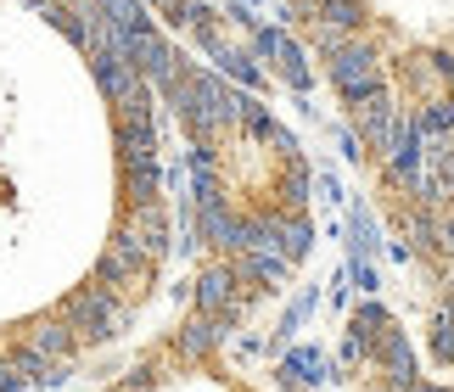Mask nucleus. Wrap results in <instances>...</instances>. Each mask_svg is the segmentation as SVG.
Here are the masks:
<instances>
[{
	"label": "nucleus",
	"instance_id": "obj_2",
	"mask_svg": "<svg viewBox=\"0 0 454 392\" xmlns=\"http://www.w3.org/2000/svg\"><path fill=\"white\" fill-rule=\"evenodd\" d=\"M371 359H376V370L387 376V387H398V392H410L415 381H421V365H415V348H410V336L398 331V325H387L371 342Z\"/></svg>",
	"mask_w": 454,
	"mask_h": 392
},
{
	"label": "nucleus",
	"instance_id": "obj_17",
	"mask_svg": "<svg viewBox=\"0 0 454 392\" xmlns=\"http://www.w3.org/2000/svg\"><path fill=\"white\" fill-rule=\"evenodd\" d=\"M286 45V34L281 28H253V57L258 62H275V51Z\"/></svg>",
	"mask_w": 454,
	"mask_h": 392
},
{
	"label": "nucleus",
	"instance_id": "obj_20",
	"mask_svg": "<svg viewBox=\"0 0 454 392\" xmlns=\"http://www.w3.org/2000/svg\"><path fill=\"white\" fill-rule=\"evenodd\" d=\"M410 392H454V387H432V381H415Z\"/></svg>",
	"mask_w": 454,
	"mask_h": 392
},
{
	"label": "nucleus",
	"instance_id": "obj_14",
	"mask_svg": "<svg viewBox=\"0 0 454 392\" xmlns=\"http://www.w3.org/2000/svg\"><path fill=\"white\" fill-rule=\"evenodd\" d=\"M314 302H320V292H298V302L281 314V336H298L309 325V314H314Z\"/></svg>",
	"mask_w": 454,
	"mask_h": 392
},
{
	"label": "nucleus",
	"instance_id": "obj_11",
	"mask_svg": "<svg viewBox=\"0 0 454 392\" xmlns=\"http://www.w3.org/2000/svg\"><path fill=\"white\" fill-rule=\"evenodd\" d=\"M275 74H281L286 84H292V90H309V84H314V67H309V51L298 45V40H292V34H286V45L281 51H275Z\"/></svg>",
	"mask_w": 454,
	"mask_h": 392
},
{
	"label": "nucleus",
	"instance_id": "obj_12",
	"mask_svg": "<svg viewBox=\"0 0 454 392\" xmlns=\"http://www.w3.org/2000/svg\"><path fill=\"white\" fill-rule=\"evenodd\" d=\"M398 84L415 96V101H427V96H443L438 90V67H432V57L421 51V57H410V62H398Z\"/></svg>",
	"mask_w": 454,
	"mask_h": 392
},
{
	"label": "nucleus",
	"instance_id": "obj_4",
	"mask_svg": "<svg viewBox=\"0 0 454 392\" xmlns=\"http://www.w3.org/2000/svg\"><path fill=\"white\" fill-rule=\"evenodd\" d=\"M393 123H398V106H393V96H387V90L354 106V135L364 140V152H387Z\"/></svg>",
	"mask_w": 454,
	"mask_h": 392
},
{
	"label": "nucleus",
	"instance_id": "obj_15",
	"mask_svg": "<svg viewBox=\"0 0 454 392\" xmlns=\"http://www.w3.org/2000/svg\"><path fill=\"white\" fill-rule=\"evenodd\" d=\"M342 270H348V280H354L364 297H376V292H381V275H376V263H371V258H348Z\"/></svg>",
	"mask_w": 454,
	"mask_h": 392
},
{
	"label": "nucleus",
	"instance_id": "obj_6",
	"mask_svg": "<svg viewBox=\"0 0 454 392\" xmlns=\"http://www.w3.org/2000/svg\"><path fill=\"white\" fill-rule=\"evenodd\" d=\"M331 376H337V370H331V359H325L320 348H292L286 365H281V381L286 387H309V392H320Z\"/></svg>",
	"mask_w": 454,
	"mask_h": 392
},
{
	"label": "nucleus",
	"instance_id": "obj_13",
	"mask_svg": "<svg viewBox=\"0 0 454 392\" xmlns=\"http://www.w3.org/2000/svg\"><path fill=\"white\" fill-rule=\"evenodd\" d=\"M387 325H393V314H387V309H381V302H376V297H364V302H359V309H354V314H348V336H359V342H364V348H371V342H376V336H381V331H387Z\"/></svg>",
	"mask_w": 454,
	"mask_h": 392
},
{
	"label": "nucleus",
	"instance_id": "obj_7",
	"mask_svg": "<svg viewBox=\"0 0 454 392\" xmlns=\"http://www.w3.org/2000/svg\"><path fill=\"white\" fill-rule=\"evenodd\" d=\"M275 253H281L292 270L314 253V224L303 219V213H281V219H275Z\"/></svg>",
	"mask_w": 454,
	"mask_h": 392
},
{
	"label": "nucleus",
	"instance_id": "obj_16",
	"mask_svg": "<svg viewBox=\"0 0 454 392\" xmlns=\"http://www.w3.org/2000/svg\"><path fill=\"white\" fill-rule=\"evenodd\" d=\"M364 359H371V348H364L359 336H348V331H342V348H337V376H342V370H359Z\"/></svg>",
	"mask_w": 454,
	"mask_h": 392
},
{
	"label": "nucleus",
	"instance_id": "obj_19",
	"mask_svg": "<svg viewBox=\"0 0 454 392\" xmlns=\"http://www.w3.org/2000/svg\"><path fill=\"white\" fill-rule=\"evenodd\" d=\"M314 191H320L331 208H342V196H348V191H342V180H337V174H331V169H325V174H314Z\"/></svg>",
	"mask_w": 454,
	"mask_h": 392
},
{
	"label": "nucleus",
	"instance_id": "obj_9",
	"mask_svg": "<svg viewBox=\"0 0 454 392\" xmlns=\"http://www.w3.org/2000/svg\"><path fill=\"white\" fill-rule=\"evenodd\" d=\"M410 123H415V135H454V96L443 90V96H427V101H415V113H410Z\"/></svg>",
	"mask_w": 454,
	"mask_h": 392
},
{
	"label": "nucleus",
	"instance_id": "obj_8",
	"mask_svg": "<svg viewBox=\"0 0 454 392\" xmlns=\"http://www.w3.org/2000/svg\"><path fill=\"white\" fill-rule=\"evenodd\" d=\"M342 241H348V258H376V253H387V236L376 230V219L364 208H354L342 219Z\"/></svg>",
	"mask_w": 454,
	"mask_h": 392
},
{
	"label": "nucleus",
	"instance_id": "obj_10",
	"mask_svg": "<svg viewBox=\"0 0 454 392\" xmlns=\"http://www.w3.org/2000/svg\"><path fill=\"white\" fill-rule=\"evenodd\" d=\"M309 23H325V28H342V34H364L371 28V6H364V0H325Z\"/></svg>",
	"mask_w": 454,
	"mask_h": 392
},
{
	"label": "nucleus",
	"instance_id": "obj_18",
	"mask_svg": "<svg viewBox=\"0 0 454 392\" xmlns=\"http://www.w3.org/2000/svg\"><path fill=\"white\" fill-rule=\"evenodd\" d=\"M337 146H342V163H364V157H371V152H364V140L354 135V123L337 129Z\"/></svg>",
	"mask_w": 454,
	"mask_h": 392
},
{
	"label": "nucleus",
	"instance_id": "obj_3",
	"mask_svg": "<svg viewBox=\"0 0 454 392\" xmlns=\"http://www.w3.org/2000/svg\"><path fill=\"white\" fill-rule=\"evenodd\" d=\"M236 325H224V319H207V314H191L180 331H174V353H180L185 365H207L214 353L224 348V336Z\"/></svg>",
	"mask_w": 454,
	"mask_h": 392
},
{
	"label": "nucleus",
	"instance_id": "obj_1",
	"mask_svg": "<svg viewBox=\"0 0 454 392\" xmlns=\"http://www.w3.org/2000/svg\"><path fill=\"white\" fill-rule=\"evenodd\" d=\"M331 62V90H337L348 106H359V101H371L387 90V62H381V51L371 34H354L337 57H325Z\"/></svg>",
	"mask_w": 454,
	"mask_h": 392
},
{
	"label": "nucleus",
	"instance_id": "obj_5",
	"mask_svg": "<svg viewBox=\"0 0 454 392\" xmlns=\"http://www.w3.org/2000/svg\"><path fill=\"white\" fill-rule=\"evenodd\" d=\"M398 230H404V241H410L421 258H438V253H443V213H438V208L410 202V213L398 219Z\"/></svg>",
	"mask_w": 454,
	"mask_h": 392
}]
</instances>
